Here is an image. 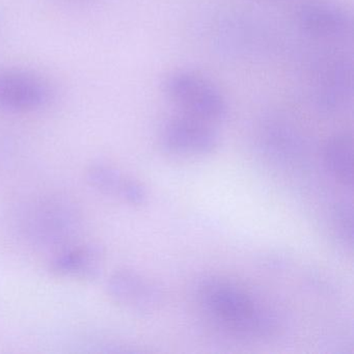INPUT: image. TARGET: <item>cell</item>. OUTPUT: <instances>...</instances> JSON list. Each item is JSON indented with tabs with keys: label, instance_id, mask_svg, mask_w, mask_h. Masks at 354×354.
Segmentation results:
<instances>
[{
	"label": "cell",
	"instance_id": "2",
	"mask_svg": "<svg viewBox=\"0 0 354 354\" xmlns=\"http://www.w3.org/2000/svg\"><path fill=\"white\" fill-rule=\"evenodd\" d=\"M167 98L183 115L216 125L227 117V100L210 80L192 71H176L163 82Z\"/></svg>",
	"mask_w": 354,
	"mask_h": 354
},
{
	"label": "cell",
	"instance_id": "9",
	"mask_svg": "<svg viewBox=\"0 0 354 354\" xmlns=\"http://www.w3.org/2000/svg\"><path fill=\"white\" fill-rule=\"evenodd\" d=\"M351 66L333 62L327 68L317 93V105L325 113H335L345 107L351 95Z\"/></svg>",
	"mask_w": 354,
	"mask_h": 354
},
{
	"label": "cell",
	"instance_id": "10",
	"mask_svg": "<svg viewBox=\"0 0 354 354\" xmlns=\"http://www.w3.org/2000/svg\"><path fill=\"white\" fill-rule=\"evenodd\" d=\"M70 210L61 204L43 205L30 221V231L43 243L62 244L72 233Z\"/></svg>",
	"mask_w": 354,
	"mask_h": 354
},
{
	"label": "cell",
	"instance_id": "4",
	"mask_svg": "<svg viewBox=\"0 0 354 354\" xmlns=\"http://www.w3.org/2000/svg\"><path fill=\"white\" fill-rule=\"evenodd\" d=\"M159 142L165 152L178 156H207L221 142L215 125L182 113L163 124Z\"/></svg>",
	"mask_w": 354,
	"mask_h": 354
},
{
	"label": "cell",
	"instance_id": "12",
	"mask_svg": "<svg viewBox=\"0 0 354 354\" xmlns=\"http://www.w3.org/2000/svg\"><path fill=\"white\" fill-rule=\"evenodd\" d=\"M335 230L349 246L353 244V209L348 203H339L333 211Z\"/></svg>",
	"mask_w": 354,
	"mask_h": 354
},
{
	"label": "cell",
	"instance_id": "7",
	"mask_svg": "<svg viewBox=\"0 0 354 354\" xmlns=\"http://www.w3.org/2000/svg\"><path fill=\"white\" fill-rule=\"evenodd\" d=\"M86 179L95 189L123 200L132 206H142L148 198L146 188L140 182L127 177L106 163L91 165L86 171Z\"/></svg>",
	"mask_w": 354,
	"mask_h": 354
},
{
	"label": "cell",
	"instance_id": "13",
	"mask_svg": "<svg viewBox=\"0 0 354 354\" xmlns=\"http://www.w3.org/2000/svg\"><path fill=\"white\" fill-rule=\"evenodd\" d=\"M76 1H92V0H76Z\"/></svg>",
	"mask_w": 354,
	"mask_h": 354
},
{
	"label": "cell",
	"instance_id": "1",
	"mask_svg": "<svg viewBox=\"0 0 354 354\" xmlns=\"http://www.w3.org/2000/svg\"><path fill=\"white\" fill-rule=\"evenodd\" d=\"M196 300L211 321L233 335L264 337L277 330L270 310L245 286L229 277H204L196 287Z\"/></svg>",
	"mask_w": 354,
	"mask_h": 354
},
{
	"label": "cell",
	"instance_id": "8",
	"mask_svg": "<svg viewBox=\"0 0 354 354\" xmlns=\"http://www.w3.org/2000/svg\"><path fill=\"white\" fill-rule=\"evenodd\" d=\"M102 263L103 254L98 246H70L55 254L50 269L61 277L90 279L100 273Z\"/></svg>",
	"mask_w": 354,
	"mask_h": 354
},
{
	"label": "cell",
	"instance_id": "5",
	"mask_svg": "<svg viewBox=\"0 0 354 354\" xmlns=\"http://www.w3.org/2000/svg\"><path fill=\"white\" fill-rule=\"evenodd\" d=\"M107 293L113 301L136 313H153L165 302V292L154 279L132 270L119 269L109 277Z\"/></svg>",
	"mask_w": 354,
	"mask_h": 354
},
{
	"label": "cell",
	"instance_id": "6",
	"mask_svg": "<svg viewBox=\"0 0 354 354\" xmlns=\"http://www.w3.org/2000/svg\"><path fill=\"white\" fill-rule=\"evenodd\" d=\"M296 18L300 28L315 38L339 40L351 32L349 14L330 1L310 0L300 6Z\"/></svg>",
	"mask_w": 354,
	"mask_h": 354
},
{
	"label": "cell",
	"instance_id": "3",
	"mask_svg": "<svg viewBox=\"0 0 354 354\" xmlns=\"http://www.w3.org/2000/svg\"><path fill=\"white\" fill-rule=\"evenodd\" d=\"M53 99L50 82L36 72L0 68V109L10 113H34Z\"/></svg>",
	"mask_w": 354,
	"mask_h": 354
},
{
	"label": "cell",
	"instance_id": "11",
	"mask_svg": "<svg viewBox=\"0 0 354 354\" xmlns=\"http://www.w3.org/2000/svg\"><path fill=\"white\" fill-rule=\"evenodd\" d=\"M323 162L331 178L345 187L353 185V138L342 132L327 140L323 149Z\"/></svg>",
	"mask_w": 354,
	"mask_h": 354
}]
</instances>
